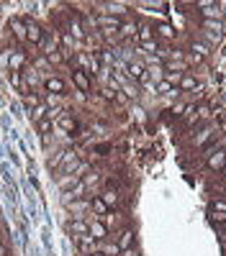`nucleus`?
<instances>
[{
  "label": "nucleus",
  "mask_w": 226,
  "mask_h": 256,
  "mask_svg": "<svg viewBox=\"0 0 226 256\" xmlns=\"http://www.w3.org/2000/svg\"><path fill=\"white\" fill-rule=\"evenodd\" d=\"M72 85L77 87V93L87 95L90 90H93V77H90L87 72H83V69H72Z\"/></svg>",
  "instance_id": "nucleus-1"
},
{
  "label": "nucleus",
  "mask_w": 226,
  "mask_h": 256,
  "mask_svg": "<svg viewBox=\"0 0 226 256\" xmlns=\"http://www.w3.org/2000/svg\"><path fill=\"white\" fill-rule=\"evenodd\" d=\"M44 90H47V95H57V97H65V95H67L65 80L57 77V75H52V77L44 80Z\"/></svg>",
  "instance_id": "nucleus-2"
},
{
  "label": "nucleus",
  "mask_w": 226,
  "mask_h": 256,
  "mask_svg": "<svg viewBox=\"0 0 226 256\" xmlns=\"http://www.w3.org/2000/svg\"><path fill=\"white\" fill-rule=\"evenodd\" d=\"M77 246H80V251H83L85 256L101 251V241H95L90 233H87V236H80V239H77Z\"/></svg>",
  "instance_id": "nucleus-3"
},
{
  "label": "nucleus",
  "mask_w": 226,
  "mask_h": 256,
  "mask_svg": "<svg viewBox=\"0 0 226 256\" xmlns=\"http://www.w3.org/2000/svg\"><path fill=\"white\" fill-rule=\"evenodd\" d=\"M26 26H29V31H26V36H29V44H31V47H39L41 39H44V29H41L36 21H29V18H26Z\"/></svg>",
  "instance_id": "nucleus-4"
},
{
  "label": "nucleus",
  "mask_w": 226,
  "mask_h": 256,
  "mask_svg": "<svg viewBox=\"0 0 226 256\" xmlns=\"http://www.w3.org/2000/svg\"><path fill=\"white\" fill-rule=\"evenodd\" d=\"M11 31H13V39H18L21 44L29 41V36H26V31H29V26H26L23 18H11Z\"/></svg>",
  "instance_id": "nucleus-5"
},
{
  "label": "nucleus",
  "mask_w": 226,
  "mask_h": 256,
  "mask_svg": "<svg viewBox=\"0 0 226 256\" xmlns=\"http://www.w3.org/2000/svg\"><path fill=\"white\" fill-rule=\"evenodd\" d=\"M206 167L213 169V172H224V169H226V151H213V154H209Z\"/></svg>",
  "instance_id": "nucleus-6"
},
{
  "label": "nucleus",
  "mask_w": 226,
  "mask_h": 256,
  "mask_svg": "<svg viewBox=\"0 0 226 256\" xmlns=\"http://www.w3.org/2000/svg\"><path fill=\"white\" fill-rule=\"evenodd\" d=\"M87 225H90V236H93L95 241H108V225L105 223L93 218V221H87Z\"/></svg>",
  "instance_id": "nucleus-7"
},
{
  "label": "nucleus",
  "mask_w": 226,
  "mask_h": 256,
  "mask_svg": "<svg viewBox=\"0 0 226 256\" xmlns=\"http://www.w3.org/2000/svg\"><path fill=\"white\" fill-rule=\"evenodd\" d=\"M198 8L203 11V21H221V5L219 3H198Z\"/></svg>",
  "instance_id": "nucleus-8"
},
{
  "label": "nucleus",
  "mask_w": 226,
  "mask_h": 256,
  "mask_svg": "<svg viewBox=\"0 0 226 256\" xmlns=\"http://www.w3.org/2000/svg\"><path fill=\"white\" fill-rule=\"evenodd\" d=\"M126 77L134 80V82H144V80H147V67H141V64L131 62L129 67H126Z\"/></svg>",
  "instance_id": "nucleus-9"
},
{
  "label": "nucleus",
  "mask_w": 226,
  "mask_h": 256,
  "mask_svg": "<svg viewBox=\"0 0 226 256\" xmlns=\"http://www.w3.org/2000/svg\"><path fill=\"white\" fill-rule=\"evenodd\" d=\"M137 39H139V44H152V41H157L155 26H149V23H141V26H139V31H137Z\"/></svg>",
  "instance_id": "nucleus-10"
},
{
  "label": "nucleus",
  "mask_w": 226,
  "mask_h": 256,
  "mask_svg": "<svg viewBox=\"0 0 226 256\" xmlns=\"http://www.w3.org/2000/svg\"><path fill=\"white\" fill-rule=\"evenodd\" d=\"M57 126H59V131H65V133H75L77 131V121H75V115H70V113H62L57 118Z\"/></svg>",
  "instance_id": "nucleus-11"
},
{
  "label": "nucleus",
  "mask_w": 226,
  "mask_h": 256,
  "mask_svg": "<svg viewBox=\"0 0 226 256\" xmlns=\"http://www.w3.org/2000/svg\"><path fill=\"white\" fill-rule=\"evenodd\" d=\"M70 233L75 236V239H80V236H87V233H90L87 221H83V218H72V221H70Z\"/></svg>",
  "instance_id": "nucleus-12"
},
{
  "label": "nucleus",
  "mask_w": 226,
  "mask_h": 256,
  "mask_svg": "<svg viewBox=\"0 0 226 256\" xmlns=\"http://www.w3.org/2000/svg\"><path fill=\"white\" fill-rule=\"evenodd\" d=\"M23 64H26V51H11V57H8V69L23 72Z\"/></svg>",
  "instance_id": "nucleus-13"
},
{
  "label": "nucleus",
  "mask_w": 226,
  "mask_h": 256,
  "mask_svg": "<svg viewBox=\"0 0 226 256\" xmlns=\"http://www.w3.org/2000/svg\"><path fill=\"white\" fill-rule=\"evenodd\" d=\"M98 197H101V200H103V203H105L108 208H116V205L121 203V195H119V190H113V187H105V190H103Z\"/></svg>",
  "instance_id": "nucleus-14"
},
{
  "label": "nucleus",
  "mask_w": 226,
  "mask_h": 256,
  "mask_svg": "<svg viewBox=\"0 0 226 256\" xmlns=\"http://www.w3.org/2000/svg\"><path fill=\"white\" fill-rule=\"evenodd\" d=\"M101 8H103L101 13L113 16V18H121V21H123V16H126V5H121V3H103Z\"/></svg>",
  "instance_id": "nucleus-15"
},
{
  "label": "nucleus",
  "mask_w": 226,
  "mask_h": 256,
  "mask_svg": "<svg viewBox=\"0 0 226 256\" xmlns=\"http://www.w3.org/2000/svg\"><path fill=\"white\" fill-rule=\"evenodd\" d=\"M80 164V159H77V154L75 151H62V161H59V167H65L67 172H75V167Z\"/></svg>",
  "instance_id": "nucleus-16"
},
{
  "label": "nucleus",
  "mask_w": 226,
  "mask_h": 256,
  "mask_svg": "<svg viewBox=\"0 0 226 256\" xmlns=\"http://www.w3.org/2000/svg\"><path fill=\"white\" fill-rule=\"evenodd\" d=\"M108 210H111V208H108V205L103 203V200L98 197V195H93V197H90V213H93V215L103 218V215H108Z\"/></svg>",
  "instance_id": "nucleus-17"
},
{
  "label": "nucleus",
  "mask_w": 226,
  "mask_h": 256,
  "mask_svg": "<svg viewBox=\"0 0 226 256\" xmlns=\"http://www.w3.org/2000/svg\"><path fill=\"white\" fill-rule=\"evenodd\" d=\"M121 18H113V16H105V13H101V18H98V26H101V29H116L119 31L121 29Z\"/></svg>",
  "instance_id": "nucleus-18"
},
{
  "label": "nucleus",
  "mask_w": 226,
  "mask_h": 256,
  "mask_svg": "<svg viewBox=\"0 0 226 256\" xmlns=\"http://www.w3.org/2000/svg\"><path fill=\"white\" fill-rule=\"evenodd\" d=\"M177 90H180V93H191V90H198V82H195V77L191 75V72H185V75H183Z\"/></svg>",
  "instance_id": "nucleus-19"
},
{
  "label": "nucleus",
  "mask_w": 226,
  "mask_h": 256,
  "mask_svg": "<svg viewBox=\"0 0 226 256\" xmlns=\"http://www.w3.org/2000/svg\"><path fill=\"white\" fill-rule=\"evenodd\" d=\"M191 54H195V57H201V59H206L211 54V49H209V44H203V41H191V49H188Z\"/></svg>",
  "instance_id": "nucleus-20"
},
{
  "label": "nucleus",
  "mask_w": 226,
  "mask_h": 256,
  "mask_svg": "<svg viewBox=\"0 0 226 256\" xmlns=\"http://www.w3.org/2000/svg\"><path fill=\"white\" fill-rule=\"evenodd\" d=\"M119 246H121V251L134 246V231H131V228H123V231L119 233Z\"/></svg>",
  "instance_id": "nucleus-21"
},
{
  "label": "nucleus",
  "mask_w": 226,
  "mask_h": 256,
  "mask_svg": "<svg viewBox=\"0 0 226 256\" xmlns=\"http://www.w3.org/2000/svg\"><path fill=\"white\" fill-rule=\"evenodd\" d=\"M155 33H157V39H167V41L175 39V29L170 23H159L157 29H155Z\"/></svg>",
  "instance_id": "nucleus-22"
},
{
  "label": "nucleus",
  "mask_w": 226,
  "mask_h": 256,
  "mask_svg": "<svg viewBox=\"0 0 226 256\" xmlns=\"http://www.w3.org/2000/svg\"><path fill=\"white\" fill-rule=\"evenodd\" d=\"M155 90H157L159 95H180V90H177V87H173V85H170L167 80H159Z\"/></svg>",
  "instance_id": "nucleus-23"
},
{
  "label": "nucleus",
  "mask_w": 226,
  "mask_h": 256,
  "mask_svg": "<svg viewBox=\"0 0 226 256\" xmlns=\"http://www.w3.org/2000/svg\"><path fill=\"white\" fill-rule=\"evenodd\" d=\"M59 39H62V49H65V51H70V54L80 47V44H77L75 39H72V36H70L67 31H62V36H59Z\"/></svg>",
  "instance_id": "nucleus-24"
},
{
  "label": "nucleus",
  "mask_w": 226,
  "mask_h": 256,
  "mask_svg": "<svg viewBox=\"0 0 226 256\" xmlns=\"http://www.w3.org/2000/svg\"><path fill=\"white\" fill-rule=\"evenodd\" d=\"M101 251L105 256H121V246L119 243H108V241H101Z\"/></svg>",
  "instance_id": "nucleus-25"
},
{
  "label": "nucleus",
  "mask_w": 226,
  "mask_h": 256,
  "mask_svg": "<svg viewBox=\"0 0 226 256\" xmlns=\"http://www.w3.org/2000/svg\"><path fill=\"white\" fill-rule=\"evenodd\" d=\"M121 93H123L126 97H134V100H137V97H139V87H137V85H129V82H123V85H121Z\"/></svg>",
  "instance_id": "nucleus-26"
},
{
  "label": "nucleus",
  "mask_w": 226,
  "mask_h": 256,
  "mask_svg": "<svg viewBox=\"0 0 226 256\" xmlns=\"http://www.w3.org/2000/svg\"><path fill=\"white\" fill-rule=\"evenodd\" d=\"M47 115H49V108H47V105H39V108H34V111H31L34 123H39L41 118H47Z\"/></svg>",
  "instance_id": "nucleus-27"
},
{
  "label": "nucleus",
  "mask_w": 226,
  "mask_h": 256,
  "mask_svg": "<svg viewBox=\"0 0 226 256\" xmlns=\"http://www.w3.org/2000/svg\"><path fill=\"white\" fill-rule=\"evenodd\" d=\"M23 103H26L29 111H34V108L41 105V100H39V95H36V93H31V95H23Z\"/></svg>",
  "instance_id": "nucleus-28"
},
{
  "label": "nucleus",
  "mask_w": 226,
  "mask_h": 256,
  "mask_svg": "<svg viewBox=\"0 0 226 256\" xmlns=\"http://www.w3.org/2000/svg\"><path fill=\"white\" fill-rule=\"evenodd\" d=\"M83 182H85L87 190H93V185H98V182H101V175H98V172H87V175L83 177Z\"/></svg>",
  "instance_id": "nucleus-29"
},
{
  "label": "nucleus",
  "mask_w": 226,
  "mask_h": 256,
  "mask_svg": "<svg viewBox=\"0 0 226 256\" xmlns=\"http://www.w3.org/2000/svg\"><path fill=\"white\" fill-rule=\"evenodd\" d=\"M137 31H139V26L137 23H121V29H119V33H123V36H137Z\"/></svg>",
  "instance_id": "nucleus-30"
},
{
  "label": "nucleus",
  "mask_w": 226,
  "mask_h": 256,
  "mask_svg": "<svg viewBox=\"0 0 226 256\" xmlns=\"http://www.w3.org/2000/svg\"><path fill=\"white\" fill-rule=\"evenodd\" d=\"M201 26L209 29V31H213L216 36H221V21H201Z\"/></svg>",
  "instance_id": "nucleus-31"
},
{
  "label": "nucleus",
  "mask_w": 226,
  "mask_h": 256,
  "mask_svg": "<svg viewBox=\"0 0 226 256\" xmlns=\"http://www.w3.org/2000/svg\"><path fill=\"white\" fill-rule=\"evenodd\" d=\"M36 128H39V133H44V136H47V133L52 131V118H49V115H47V118H41V121L36 123Z\"/></svg>",
  "instance_id": "nucleus-32"
},
{
  "label": "nucleus",
  "mask_w": 226,
  "mask_h": 256,
  "mask_svg": "<svg viewBox=\"0 0 226 256\" xmlns=\"http://www.w3.org/2000/svg\"><path fill=\"white\" fill-rule=\"evenodd\" d=\"M211 210H213V213H226V200L224 197L211 200Z\"/></svg>",
  "instance_id": "nucleus-33"
},
{
  "label": "nucleus",
  "mask_w": 226,
  "mask_h": 256,
  "mask_svg": "<svg viewBox=\"0 0 226 256\" xmlns=\"http://www.w3.org/2000/svg\"><path fill=\"white\" fill-rule=\"evenodd\" d=\"M87 169H90V164H87V161H80V164H77V167H75V172H72V175H75L77 179H83Z\"/></svg>",
  "instance_id": "nucleus-34"
},
{
  "label": "nucleus",
  "mask_w": 226,
  "mask_h": 256,
  "mask_svg": "<svg viewBox=\"0 0 226 256\" xmlns=\"http://www.w3.org/2000/svg\"><path fill=\"white\" fill-rule=\"evenodd\" d=\"M183 75H185V72H175V75L170 72V75H165V80H167L173 87H177V85H180V80H183Z\"/></svg>",
  "instance_id": "nucleus-35"
},
{
  "label": "nucleus",
  "mask_w": 226,
  "mask_h": 256,
  "mask_svg": "<svg viewBox=\"0 0 226 256\" xmlns=\"http://www.w3.org/2000/svg\"><path fill=\"white\" fill-rule=\"evenodd\" d=\"M209 139H211V128H206V131H201V133L195 136V146H203Z\"/></svg>",
  "instance_id": "nucleus-36"
},
{
  "label": "nucleus",
  "mask_w": 226,
  "mask_h": 256,
  "mask_svg": "<svg viewBox=\"0 0 226 256\" xmlns=\"http://www.w3.org/2000/svg\"><path fill=\"white\" fill-rule=\"evenodd\" d=\"M185 108H188L185 103H177V105H173V111H170V113H173L175 118H183L185 115Z\"/></svg>",
  "instance_id": "nucleus-37"
},
{
  "label": "nucleus",
  "mask_w": 226,
  "mask_h": 256,
  "mask_svg": "<svg viewBox=\"0 0 226 256\" xmlns=\"http://www.w3.org/2000/svg\"><path fill=\"white\" fill-rule=\"evenodd\" d=\"M59 100H62V97H57V95H47V108H52V105L59 108Z\"/></svg>",
  "instance_id": "nucleus-38"
},
{
  "label": "nucleus",
  "mask_w": 226,
  "mask_h": 256,
  "mask_svg": "<svg viewBox=\"0 0 226 256\" xmlns=\"http://www.w3.org/2000/svg\"><path fill=\"white\" fill-rule=\"evenodd\" d=\"M121 256H139V251L131 246V249H123V251H121Z\"/></svg>",
  "instance_id": "nucleus-39"
},
{
  "label": "nucleus",
  "mask_w": 226,
  "mask_h": 256,
  "mask_svg": "<svg viewBox=\"0 0 226 256\" xmlns=\"http://www.w3.org/2000/svg\"><path fill=\"white\" fill-rule=\"evenodd\" d=\"M0 256H8V249H5L3 243H0Z\"/></svg>",
  "instance_id": "nucleus-40"
},
{
  "label": "nucleus",
  "mask_w": 226,
  "mask_h": 256,
  "mask_svg": "<svg viewBox=\"0 0 226 256\" xmlns=\"http://www.w3.org/2000/svg\"><path fill=\"white\" fill-rule=\"evenodd\" d=\"M90 256H105L103 251H95V254H90Z\"/></svg>",
  "instance_id": "nucleus-41"
},
{
  "label": "nucleus",
  "mask_w": 226,
  "mask_h": 256,
  "mask_svg": "<svg viewBox=\"0 0 226 256\" xmlns=\"http://www.w3.org/2000/svg\"><path fill=\"white\" fill-rule=\"evenodd\" d=\"M221 182H224V185H226V172H224V175H221Z\"/></svg>",
  "instance_id": "nucleus-42"
}]
</instances>
